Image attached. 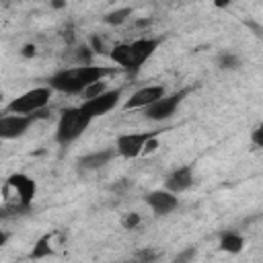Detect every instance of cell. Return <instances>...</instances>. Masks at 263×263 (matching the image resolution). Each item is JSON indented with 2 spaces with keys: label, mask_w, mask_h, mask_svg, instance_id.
Listing matches in <instances>:
<instances>
[{
  "label": "cell",
  "mask_w": 263,
  "mask_h": 263,
  "mask_svg": "<svg viewBox=\"0 0 263 263\" xmlns=\"http://www.w3.org/2000/svg\"><path fill=\"white\" fill-rule=\"evenodd\" d=\"M115 74V68L111 66H95V64H76L74 68H62L55 74L47 78V84L66 95H82L90 84L105 80L107 76Z\"/></svg>",
  "instance_id": "obj_1"
},
{
  "label": "cell",
  "mask_w": 263,
  "mask_h": 263,
  "mask_svg": "<svg viewBox=\"0 0 263 263\" xmlns=\"http://www.w3.org/2000/svg\"><path fill=\"white\" fill-rule=\"evenodd\" d=\"M158 45H160L158 37H138L129 43H115L111 45L109 60L117 64L123 72H127L129 76H136L146 64V60L154 55Z\"/></svg>",
  "instance_id": "obj_2"
},
{
  "label": "cell",
  "mask_w": 263,
  "mask_h": 263,
  "mask_svg": "<svg viewBox=\"0 0 263 263\" xmlns=\"http://www.w3.org/2000/svg\"><path fill=\"white\" fill-rule=\"evenodd\" d=\"M37 185L25 173L10 175L2 185V214H27L33 205Z\"/></svg>",
  "instance_id": "obj_3"
},
{
  "label": "cell",
  "mask_w": 263,
  "mask_h": 263,
  "mask_svg": "<svg viewBox=\"0 0 263 263\" xmlns=\"http://www.w3.org/2000/svg\"><path fill=\"white\" fill-rule=\"evenodd\" d=\"M92 123V117L78 105V107H66L60 113L58 125H55V142L60 146H68L76 142Z\"/></svg>",
  "instance_id": "obj_4"
},
{
  "label": "cell",
  "mask_w": 263,
  "mask_h": 263,
  "mask_svg": "<svg viewBox=\"0 0 263 263\" xmlns=\"http://www.w3.org/2000/svg\"><path fill=\"white\" fill-rule=\"evenodd\" d=\"M53 88L47 84V86H37V88H31L18 97H14L6 107H4V113H23V115H29V113H39L43 111L51 97H53Z\"/></svg>",
  "instance_id": "obj_5"
},
{
  "label": "cell",
  "mask_w": 263,
  "mask_h": 263,
  "mask_svg": "<svg viewBox=\"0 0 263 263\" xmlns=\"http://www.w3.org/2000/svg\"><path fill=\"white\" fill-rule=\"evenodd\" d=\"M45 117H47L45 109L39 111V113H29V115L2 113V117H0V138L2 140H16V138L25 136L33 123H37L39 119H45Z\"/></svg>",
  "instance_id": "obj_6"
},
{
  "label": "cell",
  "mask_w": 263,
  "mask_h": 263,
  "mask_svg": "<svg viewBox=\"0 0 263 263\" xmlns=\"http://www.w3.org/2000/svg\"><path fill=\"white\" fill-rule=\"evenodd\" d=\"M160 129H150V132H127L119 134L115 140V150L123 158H138L140 154L146 152V146L152 138H158Z\"/></svg>",
  "instance_id": "obj_7"
},
{
  "label": "cell",
  "mask_w": 263,
  "mask_h": 263,
  "mask_svg": "<svg viewBox=\"0 0 263 263\" xmlns=\"http://www.w3.org/2000/svg\"><path fill=\"white\" fill-rule=\"evenodd\" d=\"M187 95H189V88H183V90H177V92H171V95L166 92L164 97H160L158 101H154L152 105H148V107L144 109V117L150 119V121H164V119H171Z\"/></svg>",
  "instance_id": "obj_8"
},
{
  "label": "cell",
  "mask_w": 263,
  "mask_h": 263,
  "mask_svg": "<svg viewBox=\"0 0 263 263\" xmlns=\"http://www.w3.org/2000/svg\"><path fill=\"white\" fill-rule=\"evenodd\" d=\"M121 88H109V90H105V92H101V95H97V97H92V99H84L82 103H80V107L92 117V121L97 119V117H103V115H107V113H111L117 105H119V99H121Z\"/></svg>",
  "instance_id": "obj_9"
},
{
  "label": "cell",
  "mask_w": 263,
  "mask_h": 263,
  "mask_svg": "<svg viewBox=\"0 0 263 263\" xmlns=\"http://www.w3.org/2000/svg\"><path fill=\"white\" fill-rule=\"evenodd\" d=\"M146 203L156 216H166L173 210H177L179 197H177V193H173L168 189H154L146 195Z\"/></svg>",
  "instance_id": "obj_10"
},
{
  "label": "cell",
  "mask_w": 263,
  "mask_h": 263,
  "mask_svg": "<svg viewBox=\"0 0 263 263\" xmlns=\"http://www.w3.org/2000/svg\"><path fill=\"white\" fill-rule=\"evenodd\" d=\"M164 95H166V88L160 86V84L142 86L136 92H132V97L123 103V109H146L148 105H152L154 101H158Z\"/></svg>",
  "instance_id": "obj_11"
},
{
  "label": "cell",
  "mask_w": 263,
  "mask_h": 263,
  "mask_svg": "<svg viewBox=\"0 0 263 263\" xmlns=\"http://www.w3.org/2000/svg\"><path fill=\"white\" fill-rule=\"evenodd\" d=\"M195 183V175H193V166L191 164H185V166H179L175 171H171L164 179V189L173 191V193H185L187 189H191Z\"/></svg>",
  "instance_id": "obj_12"
},
{
  "label": "cell",
  "mask_w": 263,
  "mask_h": 263,
  "mask_svg": "<svg viewBox=\"0 0 263 263\" xmlns=\"http://www.w3.org/2000/svg\"><path fill=\"white\" fill-rule=\"evenodd\" d=\"M117 150L115 148H103V150H95V152H88L84 156L78 158V171L80 173H92V171H99L103 166H107L113 158H115Z\"/></svg>",
  "instance_id": "obj_13"
},
{
  "label": "cell",
  "mask_w": 263,
  "mask_h": 263,
  "mask_svg": "<svg viewBox=\"0 0 263 263\" xmlns=\"http://www.w3.org/2000/svg\"><path fill=\"white\" fill-rule=\"evenodd\" d=\"M242 247H245V238L236 230H224L220 234V251L230 253V255H236V253L242 251Z\"/></svg>",
  "instance_id": "obj_14"
},
{
  "label": "cell",
  "mask_w": 263,
  "mask_h": 263,
  "mask_svg": "<svg viewBox=\"0 0 263 263\" xmlns=\"http://www.w3.org/2000/svg\"><path fill=\"white\" fill-rule=\"evenodd\" d=\"M53 253V232L51 234H43L37 242H35V247H33V251H31V259H43V257H49Z\"/></svg>",
  "instance_id": "obj_15"
},
{
  "label": "cell",
  "mask_w": 263,
  "mask_h": 263,
  "mask_svg": "<svg viewBox=\"0 0 263 263\" xmlns=\"http://www.w3.org/2000/svg\"><path fill=\"white\" fill-rule=\"evenodd\" d=\"M216 66H218L220 70H238V68L242 66V62H240L238 53L226 49V51H220V53L216 55Z\"/></svg>",
  "instance_id": "obj_16"
},
{
  "label": "cell",
  "mask_w": 263,
  "mask_h": 263,
  "mask_svg": "<svg viewBox=\"0 0 263 263\" xmlns=\"http://www.w3.org/2000/svg\"><path fill=\"white\" fill-rule=\"evenodd\" d=\"M134 14V8H129V6H123V8H117V10H111V12H107L105 16H103V21L107 23V25H113V27H117V25H123L129 16Z\"/></svg>",
  "instance_id": "obj_17"
},
{
  "label": "cell",
  "mask_w": 263,
  "mask_h": 263,
  "mask_svg": "<svg viewBox=\"0 0 263 263\" xmlns=\"http://www.w3.org/2000/svg\"><path fill=\"white\" fill-rule=\"evenodd\" d=\"M92 55H95L92 47H90V45H86V43H82V45H78V47H76L74 62H76V64L86 66V64H92Z\"/></svg>",
  "instance_id": "obj_18"
},
{
  "label": "cell",
  "mask_w": 263,
  "mask_h": 263,
  "mask_svg": "<svg viewBox=\"0 0 263 263\" xmlns=\"http://www.w3.org/2000/svg\"><path fill=\"white\" fill-rule=\"evenodd\" d=\"M105 90H109V88H107V82H105V80H99V82L90 84L82 95H84V99H92V97H97V95H101V92H105Z\"/></svg>",
  "instance_id": "obj_19"
},
{
  "label": "cell",
  "mask_w": 263,
  "mask_h": 263,
  "mask_svg": "<svg viewBox=\"0 0 263 263\" xmlns=\"http://www.w3.org/2000/svg\"><path fill=\"white\" fill-rule=\"evenodd\" d=\"M88 45L92 47V51H95V53H103V55H109V51H111V47H105V43H103V39H101L99 35H92Z\"/></svg>",
  "instance_id": "obj_20"
},
{
  "label": "cell",
  "mask_w": 263,
  "mask_h": 263,
  "mask_svg": "<svg viewBox=\"0 0 263 263\" xmlns=\"http://www.w3.org/2000/svg\"><path fill=\"white\" fill-rule=\"evenodd\" d=\"M140 222H142V218H140V214H136V212H129V214H125V218L121 220L123 228H127V230H134V228H138V226H140Z\"/></svg>",
  "instance_id": "obj_21"
},
{
  "label": "cell",
  "mask_w": 263,
  "mask_h": 263,
  "mask_svg": "<svg viewBox=\"0 0 263 263\" xmlns=\"http://www.w3.org/2000/svg\"><path fill=\"white\" fill-rule=\"evenodd\" d=\"M251 142H253L257 148H263V121L251 132Z\"/></svg>",
  "instance_id": "obj_22"
},
{
  "label": "cell",
  "mask_w": 263,
  "mask_h": 263,
  "mask_svg": "<svg viewBox=\"0 0 263 263\" xmlns=\"http://www.w3.org/2000/svg\"><path fill=\"white\" fill-rule=\"evenodd\" d=\"M193 255H195V249H193V247H189V249H185L183 253H179V255L175 257V261H181V263H183V261L193 259Z\"/></svg>",
  "instance_id": "obj_23"
},
{
  "label": "cell",
  "mask_w": 263,
  "mask_h": 263,
  "mask_svg": "<svg viewBox=\"0 0 263 263\" xmlns=\"http://www.w3.org/2000/svg\"><path fill=\"white\" fill-rule=\"evenodd\" d=\"M136 257H138V259H144V261H154V259H156V253H152V251L144 249V251H140Z\"/></svg>",
  "instance_id": "obj_24"
},
{
  "label": "cell",
  "mask_w": 263,
  "mask_h": 263,
  "mask_svg": "<svg viewBox=\"0 0 263 263\" xmlns=\"http://www.w3.org/2000/svg\"><path fill=\"white\" fill-rule=\"evenodd\" d=\"M23 55H25V58L35 55V45H25V47H23Z\"/></svg>",
  "instance_id": "obj_25"
},
{
  "label": "cell",
  "mask_w": 263,
  "mask_h": 263,
  "mask_svg": "<svg viewBox=\"0 0 263 263\" xmlns=\"http://www.w3.org/2000/svg\"><path fill=\"white\" fill-rule=\"evenodd\" d=\"M249 27L255 29V35H257V37H263V29H261V27H257L255 23H249Z\"/></svg>",
  "instance_id": "obj_26"
},
{
  "label": "cell",
  "mask_w": 263,
  "mask_h": 263,
  "mask_svg": "<svg viewBox=\"0 0 263 263\" xmlns=\"http://www.w3.org/2000/svg\"><path fill=\"white\" fill-rule=\"evenodd\" d=\"M51 4H53V8H62V6L66 4V2H64V0H53Z\"/></svg>",
  "instance_id": "obj_27"
},
{
  "label": "cell",
  "mask_w": 263,
  "mask_h": 263,
  "mask_svg": "<svg viewBox=\"0 0 263 263\" xmlns=\"http://www.w3.org/2000/svg\"><path fill=\"white\" fill-rule=\"evenodd\" d=\"M228 2H230V0H216V4H218V6H226Z\"/></svg>",
  "instance_id": "obj_28"
}]
</instances>
